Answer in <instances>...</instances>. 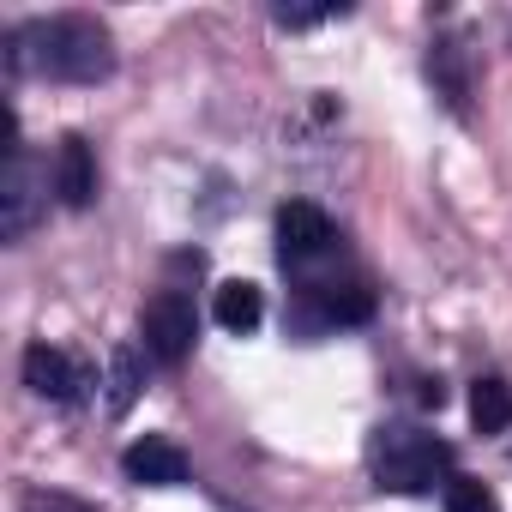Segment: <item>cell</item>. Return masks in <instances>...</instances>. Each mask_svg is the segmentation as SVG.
<instances>
[{"instance_id":"obj_3","label":"cell","mask_w":512,"mask_h":512,"mask_svg":"<svg viewBox=\"0 0 512 512\" xmlns=\"http://www.w3.org/2000/svg\"><path fill=\"white\" fill-rule=\"evenodd\" d=\"M43 211H49V169L31 151L7 157V169H0V241H25Z\"/></svg>"},{"instance_id":"obj_8","label":"cell","mask_w":512,"mask_h":512,"mask_svg":"<svg viewBox=\"0 0 512 512\" xmlns=\"http://www.w3.org/2000/svg\"><path fill=\"white\" fill-rule=\"evenodd\" d=\"M55 193H61L67 211H85L97 199V151H91L85 133L61 139V151H55Z\"/></svg>"},{"instance_id":"obj_7","label":"cell","mask_w":512,"mask_h":512,"mask_svg":"<svg viewBox=\"0 0 512 512\" xmlns=\"http://www.w3.org/2000/svg\"><path fill=\"white\" fill-rule=\"evenodd\" d=\"M332 247V217L308 199H290L278 205V253L284 260H314V253Z\"/></svg>"},{"instance_id":"obj_6","label":"cell","mask_w":512,"mask_h":512,"mask_svg":"<svg viewBox=\"0 0 512 512\" xmlns=\"http://www.w3.org/2000/svg\"><path fill=\"white\" fill-rule=\"evenodd\" d=\"M121 470L139 488H175V482H187V452L175 440H163V434H145V440H133L121 452Z\"/></svg>"},{"instance_id":"obj_14","label":"cell","mask_w":512,"mask_h":512,"mask_svg":"<svg viewBox=\"0 0 512 512\" xmlns=\"http://www.w3.org/2000/svg\"><path fill=\"white\" fill-rule=\"evenodd\" d=\"M446 512H500V500H494L488 482H476V476H452V482H446Z\"/></svg>"},{"instance_id":"obj_10","label":"cell","mask_w":512,"mask_h":512,"mask_svg":"<svg viewBox=\"0 0 512 512\" xmlns=\"http://www.w3.org/2000/svg\"><path fill=\"white\" fill-rule=\"evenodd\" d=\"M470 422H476V434H506L512 428V386L500 374H482L470 386Z\"/></svg>"},{"instance_id":"obj_2","label":"cell","mask_w":512,"mask_h":512,"mask_svg":"<svg viewBox=\"0 0 512 512\" xmlns=\"http://www.w3.org/2000/svg\"><path fill=\"white\" fill-rule=\"evenodd\" d=\"M446 470H452V446L434 440V434L386 428L380 446H374V482L392 488V494H422V488H434Z\"/></svg>"},{"instance_id":"obj_15","label":"cell","mask_w":512,"mask_h":512,"mask_svg":"<svg viewBox=\"0 0 512 512\" xmlns=\"http://www.w3.org/2000/svg\"><path fill=\"white\" fill-rule=\"evenodd\" d=\"M350 13V0H320V7H278L272 19L284 25V31H314V25H332V19H344Z\"/></svg>"},{"instance_id":"obj_5","label":"cell","mask_w":512,"mask_h":512,"mask_svg":"<svg viewBox=\"0 0 512 512\" xmlns=\"http://www.w3.org/2000/svg\"><path fill=\"white\" fill-rule=\"evenodd\" d=\"M25 386H31L37 398H49V404H79L91 380H85V368H79L67 350L31 344V350H25Z\"/></svg>"},{"instance_id":"obj_4","label":"cell","mask_w":512,"mask_h":512,"mask_svg":"<svg viewBox=\"0 0 512 512\" xmlns=\"http://www.w3.org/2000/svg\"><path fill=\"white\" fill-rule=\"evenodd\" d=\"M193 338H199V314L181 290H157L145 302V350L163 362V368H181L193 356Z\"/></svg>"},{"instance_id":"obj_12","label":"cell","mask_w":512,"mask_h":512,"mask_svg":"<svg viewBox=\"0 0 512 512\" xmlns=\"http://www.w3.org/2000/svg\"><path fill=\"white\" fill-rule=\"evenodd\" d=\"M374 314V296L362 290V284H332L326 296H320V320H332V326H356V320H368Z\"/></svg>"},{"instance_id":"obj_11","label":"cell","mask_w":512,"mask_h":512,"mask_svg":"<svg viewBox=\"0 0 512 512\" xmlns=\"http://www.w3.org/2000/svg\"><path fill=\"white\" fill-rule=\"evenodd\" d=\"M139 386H145V374H139V350H133V344L109 350V416H127L133 398H139Z\"/></svg>"},{"instance_id":"obj_16","label":"cell","mask_w":512,"mask_h":512,"mask_svg":"<svg viewBox=\"0 0 512 512\" xmlns=\"http://www.w3.org/2000/svg\"><path fill=\"white\" fill-rule=\"evenodd\" d=\"M19 512H97V506H85V500H73L61 488H25L19 494Z\"/></svg>"},{"instance_id":"obj_9","label":"cell","mask_w":512,"mask_h":512,"mask_svg":"<svg viewBox=\"0 0 512 512\" xmlns=\"http://www.w3.org/2000/svg\"><path fill=\"white\" fill-rule=\"evenodd\" d=\"M211 314H217V326H223V332H253V326L266 320V296H260V284L229 278V284H217Z\"/></svg>"},{"instance_id":"obj_1","label":"cell","mask_w":512,"mask_h":512,"mask_svg":"<svg viewBox=\"0 0 512 512\" xmlns=\"http://www.w3.org/2000/svg\"><path fill=\"white\" fill-rule=\"evenodd\" d=\"M115 67V37L91 13H55L37 25L7 31V73H49L67 85H97Z\"/></svg>"},{"instance_id":"obj_13","label":"cell","mask_w":512,"mask_h":512,"mask_svg":"<svg viewBox=\"0 0 512 512\" xmlns=\"http://www.w3.org/2000/svg\"><path fill=\"white\" fill-rule=\"evenodd\" d=\"M428 73L440 79L446 103H452V109H464V97H470V79H464V55H458V43H434V55H428Z\"/></svg>"}]
</instances>
